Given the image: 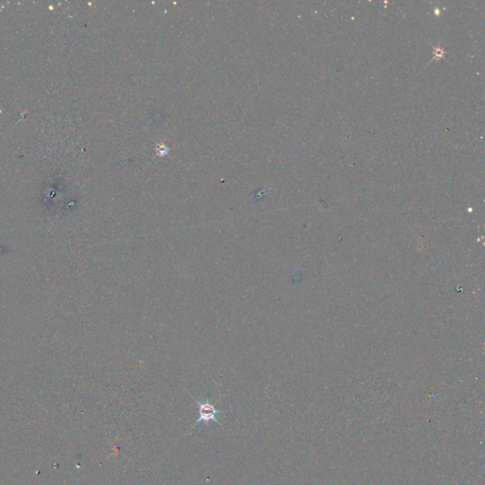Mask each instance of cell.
Masks as SVG:
<instances>
[{
	"instance_id": "6da1fadb",
	"label": "cell",
	"mask_w": 485,
	"mask_h": 485,
	"mask_svg": "<svg viewBox=\"0 0 485 485\" xmlns=\"http://www.w3.org/2000/svg\"><path fill=\"white\" fill-rule=\"evenodd\" d=\"M197 404H198V407H199V408H198L199 418L195 422V424L192 426L190 431L194 427H196L198 424H200V423H207V422H210V421H214L218 425H220V422L218 421V416L221 413V411H219L218 409H216V408L214 407V405L211 404L210 402L202 403V402H198V401H197Z\"/></svg>"
}]
</instances>
